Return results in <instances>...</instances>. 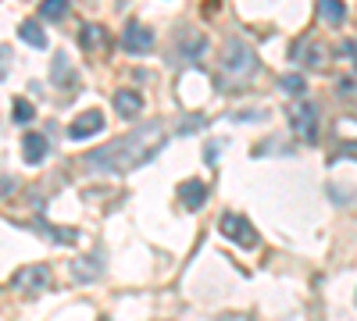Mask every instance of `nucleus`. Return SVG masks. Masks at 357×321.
Segmentation results:
<instances>
[{
  "mask_svg": "<svg viewBox=\"0 0 357 321\" xmlns=\"http://www.w3.org/2000/svg\"><path fill=\"white\" fill-rule=\"evenodd\" d=\"M164 146V128L161 125H143L136 133L115 139L111 146L97 150L86 157V168H100V171H133L139 164H146L157 150Z\"/></svg>",
  "mask_w": 357,
  "mask_h": 321,
  "instance_id": "obj_1",
  "label": "nucleus"
},
{
  "mask_svg": "<svg viewBox=\"0 0 357 321\" xmlns=\"http://www.w3.org/2000/svg\"><path fill=\"white\" fill-rule=\"evenodd\" d=\"M218 68H222V79L229 82H243L254 75L258 68V57H254V47L243 39H229L225 47H222V61H218Z\"/></svg>",
  "mask_w": 357,
  "mask_h": 321,
  "instance_id": "obj_2",
  "label": "nucleus"
},
{
  "mask_svg": "<svg viewBox=\"0 0 357 321\" xmlns=\"http://www.w3.org/2000/svg\"><path fill=\"white\" fill-rule=\"evenodd\" d=\"M218 228H222L225 240H233V243L243 246V250H254V246H258V228L250 225L243 214H236V211H225L222 222H218Z\"/></svg>",
  "mask_w": 357,
  "mask_h": 321,
  "instance_id": "obj_3",
  "label": "nucleus"
},
{
  "mask_svg": "<svg viewBox=\"0 0 357 321\" xmlns=\"http://www.w3.org/2000/svg\"><path fill=\"white\" fill-rule=\"evenodd\" d=\"M293 57H297L304 68H314V72H325L329 68V47H325V39H300L297 47H293Z\"/></svg>",
  "mask_w": 357,
  "mask_h": 321,
  "instance_id": "obj_4",
  "label": "nucleus"
},
{
  "mask_svg": "<svg viewBox=\"0 0 357 321\" xmlns=\"http://www.w3.org/2000/svg\"><path fill=\"white\" fill-rule=\"evenodd\" d=\"M318 125H322V118H318V107H314L311 100L293 104V128H297V136H300L304 143L318 139Z\"/></svg>",
  "mask_w": 357,
  "mask_h": 321,
  "instance_id": "obj_5",
  "label": "nucleus"
},
{
  "mask_svg": "<svg viewBox=\"0 0 357 321\" xmlns=\"http://www.w3.org/2000/svg\"><path fill=\"white\" fill-rule=\"evenodd\" d=\"M11 286H15L18 293H44V289L50 286V271H47L44 264H29V268H22V271L11 278Z\"/></svg>",
  "mask_w": 357,
  "mask_h": 321,
  "instance_id": "obj_6",
  "label": "nucleus"
},
{
  "mask_svg": "<svg viewBox=\"0 0 357 321\" xmlns=\"http://www.w3.org/2000/svg\"><path fill=\"white\" fill-rule=\"evenodd\" d=\"M122 47L129 54H151L154 50V32L143 26V21H129L122 32Z\"/></svg>",
  "mask_w": 357,
  "mask_h": 321,
  "instance_id": "obj_7",
  "label": "nucleus"
},
{
  "mask_svg": "<svg viewBox=\"0 0 357 321\" xmlns=\"http://www.w3.org/2000/svg\"><path fill=\"white\" fill-rule=\"evenodd\" d=\"M104 125H108V121H104V111H100V107H90V111H82L72 125H68V139H90V136H97L100 133V128Z\"/></svg>",
  "mask_w": 357,
  "mask_h": 321,
  "instance_id": "obj_8",
  "label": "nucleus"
},
{
  "mask_svg": "<svg viewBox=\"0 0 357 321\" xmlns=\"http://www.w3.org/2000/svg\"><path fill=\"white\" fill-rule=\"evenodd\" d=\"M79 39H82V50H90V54H104L108 50V29L104 26H97V21H90V26H82V32H79Z\"/></svg>",
  "mask_w": 357,
  "mask_h": 321,
  "instance_id": "obj_9",
  "label": "nucleus"
},
{
  "mask_svg": "<svg viewBox=\"0 0 357 321\" xmlns=\"http://www.w3.org/2000/svg\"><path fill=\"white\" fill-rule=\"evenodd\" d=\"M115 111L129 121V118H139V111H143V97L136 93V90H118L115 93Z\"/></svg>",
  "mask_w": 357,
  "mask_h": 321,
  "instance_id": "obj_10",
  "label": "nucleus"
},
{
  "mask_svg": "<svg viewBox=\"0 0 357 321\" xmlns=\"http://www.w3.org/2000/svg\"><path fill=\"white\" fill-rule=\"evenodd\" d=\"M22 154H26V161L29 164H39L47 154H50V143H47V136L44 133H29L26 139H22Z\"/></svg>",
  "mask_w": 357,
  "mask_h": 321,
  "instance_id": "obj_11",
  "label": "nucleus"
},
{
  "mask_svg": "<svg viewBox=\"0 0 357 321\" xmlns=\"http://www.w3.org/2000/svg\"><path fill=\"white\" fill-rule=\"evenodd\" d=\"M318 14H322L325 26L340 29L347 21V4H343V0H318Z\"/></svg>",
  "mask_w": 357,
  "mask_h": 321,
  "instance_id": "obj_12",
  "label": "nucleus"
},
{
  "mask_svg": "<svg viewBox=\"0 0 357 321\" xmlns=\"http://www.w3.org/2000/svg\"><path fill=\"white\" fill-rule=\"evenodd\" d=\"M179 197H182L186 211H197V207H204V200H207V186H204L200 179H190V182L179 189Z\"/></svg>",
  "mask_w": 357,
  "mask_h": 321,
  "instance_id": "obj_13",
  "label": "nucleus"
},
{
  "mask_svg": "<svg viewBox=\"0 0 357 321\" xmlns=\"http://www.w3.org/2000/svg\"><path fill=\"white\" fill-rule=\"evenodd\" d=\"M18 36H22L29 47H47V32H44V26H39V21H22V26H18Z\"/></svg>",
  "mask_w": 357,
  "mask_h": 321,
  "instance_id": "obj_14",
  "label": "nucleus"
},
{
  "mask_svg": "<svg viewBox=\"0 0 357 321\" xmlns=\"http://www.w3.org/2000/svg\"><path fill=\"white\" fill-rule=\"evenodd\" d=\"M68 11V0H44L39 4V18H47V21H61Z\"/></svg>",
  "mask_w": 357,
  "mask_h": 321,
  "instance_id": "obj_15",
  "label": "nucleus"
},
{
  "mask_svg": "<svg viewBox=\"0 0 357 321\" xmlns=\"http://www.w3.org/2000/svg\"><path fill=\"white\" fill-rule=\"evenodd\" d=\"M54 82L57 86H75V72H68V57L65 54L54 57Z\"/></svg>",
  "mask_w": 357,
  "mask_h": 321,
  "instance_id": "obj_16",
  "label": "nucleus"
},
{
  "mask_svg": "<svg viewBox=\"0 0 357 321\" xmlns=\"http://www.w3.org/2000/svg\"><path fill=\"white\" fill-rule=\"evenodd\" d=\"M97 275H100V257H82L75 264V278H82V282H90Z\"/></svg>",
  "mask_w": 357,
  "mask_h": 321,
  "instance_id": "obj_17",
  "label": "nucleus"
},
{
  "mask_svg": "<svg viewBox=\"0 0 357 321\" xmlns=\"http://www.w3.org/2000/svg\"><path fill=\"white\" fill-rule=\"evenodd\" d=\"M32 115H36V111H32V104H29L26 97H18V100H15V121L29 125V121H32Z\"/></svg>",
  "mask_w": 357,
  "mask_h": 321,
  "instance_id": "obj_18",
  "label": "nucleus"
},
{
  "mask_svg": "<svg viewBox=\"0 0 357 321\" xmlns=\"http://www.w3.org/2000/svg\"><path fill=\"white\" fill-rule=\"evenodd\" d=\"M282 86H286L289 93H297V97H300V93L307 90V82H304L300 75H286V79H282Z\"/></svg>",
  "mask_w": 357,
  "mask_h": 321,
  "instance_id": "obj_19",
  "label": "nucleus"
},
{
  "mask_svg": "<svg viewBox=\"0 0 357 321\" xmlns=\"http://www.w3.org/2000/svg\"><path fill=\"white\" fill-rule=\"evenodd\" d=\"M347 54H350V61H354V72H357V39H347V47H343Z\"/></svg>",
  "mask_w": 357,
  "mask_h": 321,
  "instance_id": "obj_20",
  "label": "nucleus"
},
{
  "mask_svg": "<svg viewBox=\"0 0 357 321\" xmlns=\"http://www.w3.org/2000/svg\"><path fill=\"white\" fill-rule=\"evenodd\" d=\"M222 321H247L243 314H222Z\"/></svg>",
  "mask_w": 357,
  "mask_h": 321,
  "instance_id": "obj_21",
  "label": "nucleus"
}]
</instances>
